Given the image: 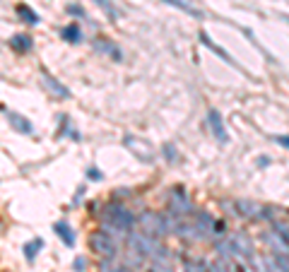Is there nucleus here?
<instances>
[{
    "label": "nucleus",
    "mask_w": 289,
    "mask_h": 272,
    "mask_svg": "<svg viewBox=\"0 0 289 272\" xmlns=\"http://www.w3.org/2000/svg\"><path fill=\"white\" fill-rule=\"evenodd\" d=\"M164 154H167V159L171 164L178 162V152H176V147L173 145H164Z\"/></svg>",
    "instance_id": "33"
},
{
    "label": "nucleus",
    "mask_w": 289,
    "mask_h": 272,
    "mask_svg": "<svg viewBox=\"0 0 289 272\" xmlns=\"http://www.w3.org/2000/svg\"><path fill=\"white\" fill-rule=\"evenodd\" d=\"M212 248H215L217 258H222V260H227V263H229L231 258L236 255V253H234V246H231V239H229V236H227V239H217V241L212 244Z\"/></svg>",
    "instance_id": "20"
},
{
    "label": "nucleus",
    "mask_w": 289,
    "mask_h": 272,
    "mask_svg": "<svg viewBox=\"0 0 289 272\" xmlns=\"http://www.w3.org/2000/svg\"><path fill=\"white\" fill-rule=\"evenodd\" d=\"M65 12H68L70 17H87V12H85V7H82V5H68V7H65Z\"/></svg>",
    "instance_id": "32"
},
{
    "label": "nucleus",
    "mask_w": 289,
    "mask_h": 272,
    "mask_svg": "<svg viewBox=\"0 0 289 272\" xmlns=\"http://www.w3.org/2000/svg\"><path fill=\"white\" fill-rule=\"evenodd\" d=\"M167 210L178 219L195 215V205H193V200L188 198V193H186L183 186H173L171 191L167 193Z\"/></svg>",
    "instance_id": "2"
},
{
    "label": "nucleus",
    "mask_w": 289,
    "mask_h": 272,
    "mask_svg": "<svg viewBox=\"0 0 289 272\" xmlns=\"http://www.w3.org/2000/svg\"><path fill=\"white\" fill-rule=\"evenodd\" d=\"M143 263H144L143 253H138L135 248H128V246H125V253H123V265H128L130 270H135V268H140Z\"/></svg>",
    "instance_id": "23"
},
{
    "label": "nucleus",
    "mask_w": 289,
    "mask_h": 272,
    "mask_svg": "<svg viewBox=\"0 0 289 272\" xmlns=\"http://www.w3.org/2000/svg\"><path fill=\"white\" fill-rule=\"evenodd\" d=\"M87 178H89V181H101V178H104V173H101V169L89 166V169H87Z\"/></svg>",
    "instance_id": "34"
},
{
    "label": "nucleus",
    "mask_w": 289,
    "mask_h": 272,
    "mask_svg": "<svg viewBox=\"0 0 289 272\" xmlns=\"http://www.w3.org/2000/svg\"><path fill=\"white\" fill-rule=\"evenodd\" d=\"M183 272H210V263L205 258H183Z\"/></svg>",
    "instance_id": "22"
},
{
    "label": "nucleus",
    "mask_w": 289,
    "mask_h": 272,
    "mask_svg": "<svg viewBox=\"0 0 289 272\" xmlns=\"http://www.w3.org/2000/svg\"><path fill=\"white\" fill-rule=\"evenodd\" d=\"M99 219H106V222H111L116 226H120L123 231H135V224H138V212L135 210H130V207H125L123 202H118V200H111V202H106L104 205V210H101V215Z\"/></svg>",
    "instance_id": "1"
},
{
    "label": "nucleus",
    "mask_w": 289,
    "mask_h": 272,
    "mask_svg": "<svg viewBox=\"0 0 289 272\" xmlns=\"http://www.w3.org/2000/svg\"><path fill=\"white\" fill-rule=\"evenodd\" d=\"M53 231H56V236L68 246V248H75V231H72V226H70L65 219H58L56 224H53Z\"/></svg>",
    "instance_id": "15"
},
{
    "label": "nucleus",
    "mask_w": 289,
    "mask_h": 272,
    "mask_svg": "<svg viewBox=\"0 0 289 272\" xmlns=\"http://www.w3.org/2000/svg\"><path fill=\"white\" fill-rule=\"evenodd\" d=\"M207 125H210L212 135L217 137L222 145H224V142H229V133H227L224 123H222V113H219L217 109H210V111H207Z\"/></svg>",
    "instance_id": "9"
},
{
    "label": "nucleus",
    "mask_w": 289,
    "mask_h": 272,
    "mask_svg": "<svg viewBox=\"0 0 289 272\" xmlns=\"http://www.w3.org/2000/svg\"><path fill=\"white\" fill-rule=\"evenodd\" d=\"M231 268H229V263L227 260H222V258H217L212 265H210V272H229Z\"/></svg>",
    "instance_id": "30"
},
{
    "label": "nucleus",
    "mask_w": 289,
    "mask_h": 272,
    "mask_svg": "<svg viewBox=\"0 0 289 272\" xmlns=\"http://www.w3.org/2000/svg\"><path fill=\"white\" fill-rule=\"evenodd\" d=\"M173 236L181 239L183 244H200V234H198V229H195L193 222H183V219H178L176 226H173Z\"/></svg>",
    "instance_id": "8"
},
{
    "label": "nucleus",
    "mask_w": 289,
    "mask_h": 272,
    "mask_svg": "<svg viewBox=\"0 0 289 272\" xmlns=\"http://www.w3.org/2000/svg\"><path fill=\"white\" fill-rule=\"evenodd\" d=\"M193 224H195V229H198V234H200V241H217L215 239V226H217V219L212 217L207 210H195V215H193Z\"/></svg>",
    "instance_id": "6"
},
{
    "label": "nucleus",
    "mask_w": 289,
    "mask_h": 272,
    "mask_svg": "<svg viewBox=\"0 0 289 272\" xmlns=\"http://www.w3.org/2000/svg\"><path fill=\"white\" fill-rule=\"evenodd\" d=\"M229 239H231V246H234V253L241 255L246 263H251V260L256 258V244H253V239L248 236V231L239 229V231L231 234Z\"/></svg>",
    "instance_id": "5"
},
{
    "label": "nucleus",
    "mask_w": 289,
    "mask_h": 272,
    "mask_svg": "<svg viewBox=\"0 0 289 272\" xmlns=\"http://www.w3.org/2000/svg\"><path fill=\"white\" fill-rule=\"evenodd\" d=\"M236 212H239V219H253V222H258L260 212H263V205L256 202V200L239 198L236 200Z\"/></svg>",
    "instance_id": "10"
},
{
    "label": "nucleus",
    "mask_w": 289,
    "mask_h": 272,
    "mask_svg": "<svg viewBox=\"0 0 289 272\" xmlns=\"http://www.w3.org/2000/svg\"><path fill=\"white\" fill-rule=\"evenodd\" d=\"M82 195H85V186H80V188H77L75 198H72V205H80V202H82Z\"/></svg>",
    "instance_id": "37"
},
{
    "label": "nucleus",
    "mask_w": 289,
    "mask_h": 272,
    "mask_svg": "<svg viewBox=\"0 0 289 272\" xmlns=\"http://www.w3.org/2000/svg\"><path fill=\"white\" fill-rule=\"evenodd\" d=\"M270 229L277 231L280 236H285V239L289 241V222H285V219H275V222L270 224Z\"/></svg>",
    "instance_id": "25"
},
{
    "label": "nucleus",
    "mask_w": 289,
    "mask_h": 272,
    "mask_svg": "<svg viewBox=\"0 0 289 272\" xmlns=\"http://www.w3.org/2000/svg\"><path fill=\"white\" fill-rule=\"evenodd\" d=\"M15 12H17V17H20L22 25H29V27H36V25H39V15H36L29 5H24V2H20V5L15 7Z\"/></svg>",
    "instance_id": "21"
},
{
    "label": "nucleus",
    "mask_w": 289,
    "mask_h": 272,
    "mask_svg": "<svg viewBox=\"0 0 289 272\" xmlns=\"http://www.w3.org/2000/svg\"><path fill=\"white\" fill-rule=\"evenodd\" d=\"M118 246L111 236H106L101 229H94L92 234H89V248H92V253H96L99 255V260H116L118 258Z\"/></svg>",
    "instance_id": "4"
},
{
    "label": "nucleus",
    "mask_w": 289,
    "mask_h": 272,
    "mask_svg": "<svg viewBox=\"0 0 289 272\" xmlns=\"http://www.w3.org/2000/svg\"><path fill=\"white\" fill-rule=\"evenodd\" d=\"M198 39H200L202 46H207V49H210L212 53H217L219 58H222V60H224V63H227V65H231V68H239V63H236V60L231 58V53H227V51H224L222 46H217V44H215V41L210 39V34H207V31H200V34H198Z\"/></svg>",
    "instance_id": "13"
},
{
    "label": "nucleus",
    "mask_w": 289,
    "mask_h": 272,
    "mask_svg": "<svg viewBox=\"0 0 289 272\" xmlns=\"http://www.w3.org/2000/svg\"><path fill=\"white\" fill-rule=\"evenodd\" d=\"M87 268H89V263H87L85 255H77V258L72 260V270L75 272H87Z\"/></svg>",
    "instance_id": "31"
},
{
    "label": "nucleus",
    "mask_w": 289,
    "mask_h": 272,
    "mask_svg": "<svg viewBox=\"0 0 289 272\" xmlns=\"http://www.w3.org/2000/svg\"><path fill=\"white\" fill-rule=\"evenodd\" d=\"M94 2H96L101 10H106L111 20H116V17H118V12H116V7H114V2H111V0H94Z\"/></svg>",
    "instance_id": "29"
},
{
    "label": "nucleus",
    "mask_w": 289,
    "mask_h": 272,
    "mask_svg": "<svg viewBox=\"0 0 289 272\" xmlns=\"http://www.w3.org/2000/svg\"><path fill=\"white\" fill-rule=\"evenodd\" d=\"M152 270L154 272H173L171 263H152Z\"/></svg>",
    "instance_id": "35"
},
{
    "label": "nucleus",
    "mask_w": 289,
    "mask_h": 272,
    "mask_svg": "<svg viewBox=\"0 0 289 272\" xmlns=\"http://www.w3.org/2000/svg\"><path fill=\"white\" fill-rule=\"evenodd\" d=\"M128 198H133V191H130V188H114V193H111V200H118V202H123V200H128Z\"/></svg>",
    "instance_id": "28"
},
{
    "label": "nucleus",
    "mask_w": 289,
    "mask_h": 272,
    "mask_svg": "<svg viewBox=\"0 0 289 272\" xmlns=\"http://www.w3.org/2000/svg\"><path fill=\"white\" fill-rule=\"evenodd\" d=\"M44 87H46V89H48V92L56 97L58 101H63V99H70V89H68V87H65V84H63L60 80H56L51 73H46V70H44Z\"/></svg>",
    "instance_id": "12"
},
{
    "label": "nucleus",
    "mask_w": 289,
    "mask_h": 272,
    "mask_svg": "<svg viewBox=\"0 0 289 272\" xmlns=\"http://www.w3.org/2000/svg\"><path fill=\"white\" fill-rule=\"evenodd\" d=\"M272 140H275V142H277L280 147H285V149H289V135H275Z\"/></svg>",
    "instance_id": "36"
},
{
    "label": "nucleus",
    "mask_w": 289,
    "mask_h": 272,
    "mask_svg": "<svg viewBox=\"0 0 289 272\" xmlns=\"http://www.w3.org/2000/svg\"><path fill=\"white\" fill-rule=\"evenodd\" d=\"M92 46H94V49H96L99 53H106L109 58H111V60H116V63H120V60H123V53H120V49L116 46L111 39H94V41H92Z\"/></svg>",
    "instance_id": "14"
},
{
    "label": "nucleus",
    "mask_w": 289,
    "mask_h": 272,
    "mask_svg": "<svg viewBox=\"0 0 289 272\" xmlns=\"http://www.w3.org/2000/svg\"><path fill=\"white\" fill-rule=\"evenodd\" d=\"M272 263H275L277 272H289V253L287 255H272Z\"/></svg>",
    "instance_id": "26"
},
{
    "label": "nucleus",
    "mask_w": 289,
    "mask_h": 272,
    "mask_svg": "<svg viewBox=\"0 0 289 272\" xmlns=\"http://www.w3.org/2000/svg\"><path fill=\"white\" fill-rule=\"evenodd\" d=\"M5 118H7L10 128H12V130H17L20 135H34V125H31V121H29V118L20 116V113H15V111H5Z\"/></svg>",
    "instance_id": "11"
},
{
    "label": "nucleus",
    "mask_w": 289,
    "mask_h": 272,
    "mask_svg": "<svg viewBox=\"0 0 289 272\" xmlns=\"http://www.w3.org/2000/svg\"><path fill=\"white\" fill-rule=\"evenodd\" d=\"M60 39L63 41H68V44H82V39H85V34H82V29L77 22H70L68 27L60 29Z\"/></svg>",
    "instance_id": "17"
},
{
    "label": "nucleus",
    "mask_w": 289,
    "mask_h": 272,
    "mask_svg": "<svg viewBox=\"0 0 289 272\" xmlns=\"http://www.w3.org/2000/svg\"><path fill=\"white\" fill-rule=\"evenodd\" d=\"M234 272H248L246 265H234Z\"/></svg>",
    "instance_id": "38"
},
{
    "label": "nucleus",
    "mask_w": 289,
    "mask_h": 272,
    "mask_svg": "<svg viewBox=\"0 0 289 272\" xmlns=\"http://www.w3.org/2000/svg\"><path fill=\"white\" fill-rule=\"evenodd\" d=\"M41 248H44V239H39V236L24 244V248H22V250H24L27 263H34V260H36V255H39V250H41Z\"/></svg>",
    "instance_id": "24"
},
{
    "label": "nucleus",
    "mask_w": 289,
    "mask_h": 272,
    "mask_svg": "<svg viewBox=\"0 0 289 272\" xmlns=\"http://www.w3.org/2000/svg\"><path fill=\"white\" fill-rule=\"evenodd\" d=\"M263 244L270 248L272 255H287L289 253V241L285 236H280L277 231H272V229L263 231Z\"/></svg>",
    "instance_id": "7"
},
{
    "label": "nucleus",
    "mask_w": 289,
    "mask_h": 272,
    "mask_svg": "<svg viewBox=\"0 0 289 272\" xmlns=\"http://www.w3.org/2000/svg\"><path fill=\"white\" fill-rule=\"evenodd\" d=\"M267 164H270V159H267V157H263V159H258V166H267Z\"/></svg>",
    "instance_id": "39"
},
{
    "label": "nucleus",
    "mask_w": 289,
    "mask_h": 272,
    "mask_svg": "<svg viewBox=\"0 0 289 272\" xmlns=\"http://www.w3.org/2000/svg\"><path fill=\"white\" fill-rule=\"evenodd\" d=\"M280 20H282V22H287V25H289V15H287V12H282V15H280Z\"/></svg>",
    "instance_id": "40"
},
{
    "label": "nucleus",
    "mask_w": 289,
    "mask_h": 272,
    "mask_svg": "<svg viewBox=\"0 0 289 272\" xmlns=\"http://www.w3.org/2000/svg\"><path fill=\"white\" fill-rule=\"evenodd\" d=\"M162 2H167V5H171L176 10H181V12H186L188 17H195V20H205V15H202V10L198 7H193L188 0H162Z\"/></svg>",
    "instance_id": "19"
},
{
    "label": "nucleus",
    "mask_w": 289,
    "mask_h": 272,
    "mask_svg": "<svg viewBox=\"0 0 289 272\" xmlns=\"http://www.w3.org/2000/svg\"><path fill=\"white\" fill-rule=\"evenodd\" d=\"M275 212H277V207H272V205H263V212H260L258 222L263 219V222H270V224H272V222L277 219V215H275Z\"/></svg>",
    "instance_id": "27"
},
{
    "label": "nucleus",
    "mask_w": 289,
    "mask_h": 272,
    "mask_svg": "<svg viewBox=\"0 0 289 272\" xmlns=\"http://www.w3.org/2000/svg\"><path fill=\"white\" fill-rule=\"evenodd\" d=\"M96 229H101L106 236H111L116 244H120V241H125V239H128V231H123L120 226H116V224L106 222V219H99V226H96Z\"/></svg>",
    "instance_id": "18"
},
{
    "label": "nucleus",
    "mask_w": 289,
    "mask_h": 272,
    "mask_svg": "<svg viewBox=\"0 0 289 272\" xmlns=\"http://www.w3.org/2000/svg\"><path fill=\"white\" fill-rule=\"evenodd\" d=\"M10 49L15 53H29L34 49V39L27 34H15V36H10Z\"/></svg>",
    "instance_id": "16"
},
{
    "label": "nucleus",
    "mask_w": 289,
    "mask_h": 272,
    "mask_svg": "<svg viewBox=\"0 0 289 272\" xmlns=\"http://www.w3.org/2000/svg\"><path fill=\"white\" fill-rule=\"evenodd\" d=\"M125 246L128 248H135L138 253H143L144 258L152 260L157 255V250L162 248V239H157V236H152L147 231H130L128 239H125Z\"/></svg>",
    "instance_id": "3"
}]
</instances>
